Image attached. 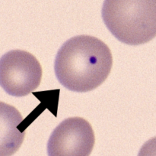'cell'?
I'll return each instance as SVG.
<instances>
[{"instance_id":"obj_1","label":"cell","mask_w":156,"mask_h":156,"mask_svg":"<svg viewBox=\"0 0 156 156\" xmlns=\"http://www.w3.org/2000/svg\"><path fill=\"white\" fill-rule=\"evenodd\" d=\"M113 64L105 43L89 35L73 37L58 50L54 70L59 82L75 92L91 91L103 84Z\"/></svg>"},{"instance_id":"obj_2","label":"cell","mask_w":156,"mask_h":156,"mask_svg":"<svg viewBox=\"0 0 156 156\" xmlns=\"http://www.w3.org/2000/svg\"><path fill=\"white\" fill-rule=\"evenodd\" d=\"M102 18L121 42L140 45L156 37V0H105Z\"/></svg>"},{"instance_id":"obj_4","label":"cell","mask_w":156,"mask_h":156,"mask_svg":"<svg viewBox=\"0 0 156 156\" xmlns=\"http://www.w3.org/2000/svg\"><path fill=\"white\" fill-rule=\"evenodd\" d=\"M95 137L89 122L81 117L68 118L52 132L47 143L48 156H89Z\"/></svg>"},{"instance_id":"obj_3","label":"cell","mask_w":156,"mask_h":156,"mask_svg":"<svg viewBox=\"0 0 156 156\" xmlns=\"http://www.w3.org/2000/svg\"><path fill=\"white\" fill-rule=\"evenodd\" d=\"M42 78V67L33 54L12 50L0 58V86L9 95L27 96L36 90Z\"/></svg>"},{"instance_id":"obj_6","label":"cell","mask_w":156,"mask_h":156,"mask_svg":"<svg viewBox=\"0 0 156 156\" xmlns=\"http://www.w3.org/2000/svg\"><path fill=\"white\" fill-rule=\"evenodd\" d=\"M138 156H156V136L148 140L142 146Z\"/></svg>"},{"instance_id":"obj_5","label":"cell","mask_w":156,"mask_h":156,"mask_svg":"<svg viewBox=\"0 0 156 156\" xmlns=\"http://www.w3.org/2000/svg\"><path fill=\"white\" fill-rule=\"evenodd\" d=\"M23 118L13 106L0 101V156H12L19 149L24 130L18 126Z\"/></svg>"}]
</instances>
